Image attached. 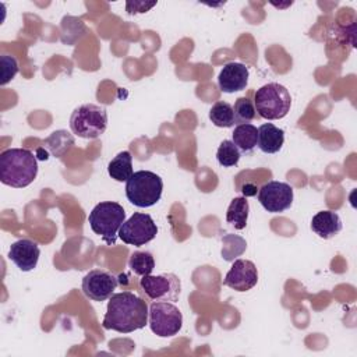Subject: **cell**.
I'll return each mask as SVG.
<instances>
[{
    "label": "cell",
    "mask_w": 357,
    "mask_h": 357,
    "mask_svg": "<svg viewBox=\"0 0 357 357\" xmlns=\"http://www.w3.org/2000/svg\"><path fill=\"white\" fill-rule=\"evenodd\" d=\"M146 303L131 291L112 294L107 303L102 326L119 333H131L148 324Z\"/></svg>",
    "instance_id": "cell-1"
},
{
    "label": "cell",
    "mask_w": 357,
    "mask_h": 357,
    "mask_svg": "<svg viewBox=\"0 0 357 357\" xmlns=\"http://www.w3.org/2000/svg\"><path fill=\"white\" fill-rule=\"evenodd\" d=\"M38 174L36 156L25 148H10L0 155V180L13 188L28 187Z\"/></svg>",
    "instance_id": "cell-2"
},
{
    "label": "cell",
    "mask_w": 357,
    "mask_h": 357,
    "mask_svg": "<svg viewBox=\"0 0 357 357\" xmlns=\"http://www.w3.org/2000/svg\"><path fill=\"white\" fill-rule=\"evenodd\" d=\"M92 231L112 245L119 237V230L126 222V211L119 202L103 201L93 206L88 216Z\"/></svg>",
    "instance_id": "cell-3"
},
{
    "label": "cell",
    "mask_w": 357,
    "mask_h": 357,
    "mask_svg": "<svg viewBox=\"0 0 357 357\" xmlns=\"http://www.w3.org/2000/svg\"><path fill=\"white\" fill-rule=\"evenodd\" d=\"M255 112L266 120H279L287 116L291 107V96L286 86L269 82L257 89L254 95Z\"/></svg>",
    "instance_id": "cell-4"
},
{
    "label": "cell",
    "mask_w": 357,
    "mask_h": 357,
    "mask_svg": "<svg viewBox=\"0 0 357 357\" xmlns=\"http://www.w3.org/2000/svg\"><path fill=\"white\" fill-rule=\"evenodd\" d=\"M163 181L160 176L149 170L135 172L126 183L127 199L138 208L153 206L162 197Z\"/></svg>",
    "instance_id": "cell-5"
},
{
    "label": "cell",
    "mask_w": 357,
    "mask_h": 357,
    "mask_svg": "<svg viewBox=\"0 0 357 357\" xmlns=\"http://www.w3.org/2000/svg\"><path fill=\"white\" fill-rule=\"evenodd\" d=\"M107 127V112L100 105L85 103L74 109L70 117V128L73 134L95 139L100 137Z\"/></svg>",
    "instance_id": "cell-6"
},
{
    "label": "cell",
    "mask_w": 357,
    "mask_h": 357,
    "mask_svg": "<svg viewBox=\"0 0 357 357\" xmlns=\"http://www.w3.org/2000/svg\"><path fill=\"white\" fill-rule=\"evenodd\" d=\"M149 328L159 337H172L183 326L181 311L170 301H153L148 314Z\"/></svg>",
    "instance_id": "cell-7"
},
{
    "label": "cell",
    "mask_w": 357,
    "mask_h": 357,
    "mask_svg": "<svg viewBox=\"0 0 357 357\" xmlns=\"http://www.w3.org/2000/svg\"><path fill=\"white\" fill-rule=\"evenodd\" d=\"M158 234V226L152 216L142 212H134L120 227L119 238L130 245L141 247L152 241Z\"/></svg>",
    "instance_id": "cell-8"
},
{
    "label": "cell",
    "mask_w": 357,
    "mask_h": 357,
    "mask_svg": "<svg viewBox=\"0 0 357 357\" xmlns=\"http://www.w3.org/2000/svg\"><path fill=\"white\" fill-rule=\"evenodd\" d=\"M139 286L148 298L153 301L176 303L181 291L180 279L174 273L146 275L139 280Z\"/></svg>",
    "instance_id": "cell-9"
},
{
    "label": "cell",
    "mask_w": 357,
    "mask_h": 357,
    "mask_svg": "<svg viewBox=\"0 0 357 357\" xmlns=\"http://www.w3.org/2000/svg\"><path fill=\"white\" fill-rule=\"evenodd\" d=\"M293 188L283 181H268L258 190V201L262 208L271 213H280L293 204Z\"/></svg>",
    "instance_id": "cell-10"
},
{
    "label": "cell",
    "mask_w": 357,
    "mask_h": 357,
    "mask_svg": "<svg viewBox=\"0 0 357 357\" xmlns=\"http://www.w3.org/2000/svg\"><path fill=\"white\" fill-rule=\"evenodd\" d=\"M119 284L117 278L105 269H92L84 278L81 283L82 293L93 301H105L112 297Z\"/></svg>",
    "instance_id": "cell-11"
},
{
    "label": "cell",
    "mask_w": 357,
    "mask_h": 357,
    "mask_svg": "<svg viewBox=\"0 0 357 357\" xmlns=\"http://www.w3.org/2000/svg\"><path fill=\"white\" fill-rule=\"evenodd\" d=\"M258 283V269L250 259H236L223 279V284L236 291H248Z\"/></svg>",
    "instance_id": "cell-12"
},
{
    "label": "cell",
    "mask_w": 357,
    "mask_h": 357,
    "mask_svg": "<svg viewBox=\"0 0 357 357\" xmlns=\"http://www.w3.org/2000/svg\"><path fill=\"white\" fill-rule=\"evenodd\" d=\"M248 67L238 61H230L223 66L218 75L219 89L225 93H234L245 89L248 84Z\"/></svg>",
    "instance_id": "cell-13"
},
{
    "label": "cell",
    "mask_w": 357,
    "mask_h": 357,
    "mask_svg": "<svg viewBox=\"0 0 357 357\" xmlns=\"http://www.w3.org/2000/svg\"><path fill=\"white\" fill-rule=\"evenodd\" d=\"M39 257V245L29 238H21L14 241L8 250L10 261L14 262L15 266L22 272H29L36 268Z\"/></svg>",
    "instance_id": "cell-14"
},
{
    "label": "cell",
    "mask_w": 357,
    "mask_h": 357,
    "mask_svg": "<svg viewBox=\"0 0 357 357\" xmlns=\"http://www.w3.org/2000/svg\"><path fill=\"white\" fill-rule=\"evenodd\" d=\"M311 230L321 238H332L342 230V220L336 212L321 211L311 219Z\"/></svg>",
    "instance_id": "cell-15"
},
{
    "label": "cell",
    "mask_w": 357,
    "mask_h": 357,
    "mask_svg": "<svg viewBox=\"0 0 357 357\" xmlns=\"http://www.w3.org/2000/svg\"><path fill=\"white\" fill-rule=\"evenodd\" d=\"M284 144V131L272 123H265L258 128L257 146L264 153H278Z\"/></svg>",
    "instance_id": "cell-16"
},
{
    "label": "cell",
    "mask_w": 357,
    "mask_h": 357,
    "mask_svg": "<svg viewBox=\"0 0 357 357\" xmlns=\"http://www.w3.org/2000/svg\"><path fill=\"white\" fill-rule=\"evenodd\" d=\"M231 141L240 152L248 153L254 151L258 144V128L251 123L237 124L231 134Z\"/></svg>",
    "instance_id": "cell-17"
},
{
    "label": "cell",
    "mask_w": 357,
    "mask_h": 357,
    "mask_svg": "<svg viewBox=\"0 0 357 357\" xmlns=\"http://www.w3.org/2000/svg\"><path fill=\"white\" fill-rule=\"evenodd\" d=\"M109 176L116 181H126L134 174L132 172V156L128 151L119 152L107 165Z\"/></svg>",
    "instance_id": "cell-18"
},
{
    "label": "cell",
    "mask_w": 357,
    "mask_h": 357,
    "mask_svg": "<svg viewBox=\"0 0 357 357\" xmlns=\"http://www.w3.org/2000/svg\"><path fill=\"white\" fill-rule=\"evenodd\" d=\"M250 205L245 197H236L231 199L227 212L226 222L231 225L236 230H243L247 226Z\"/></svg>",
    "instance_id": "cell-19"
},
{
    "label": "cell",
    "mask_w": 357,
    "mask_h": 357,
    "mask_svg": "<svg viewBox=\"0 0 357 357\" xmlns=\"http://www.w3.org/2000/svg\"><path fill=\"white\" fill-rule=\"evenodd\" d=\"M73 145H74V137L66 130H56L43 141V146L54 158H61L64 153H67L71 149Z\"/></svg>",
    "instance_id": "cell-20"
},
{
    "label": "cell",
    "mask_w": 357,
    "mask_h": 357,
    "mask_svg": "<svg viewBox=\"0 0 357 357\" xmlns=\"http://www.w3.org/2000/svg\"><path fill=\"white\" fill-rule=\"evenodd\" d=\"M209 120L216 127H222V128L233 127L236 124L233 106L223 100L213 103V106L209 110Z\"/></svg>",
    "instance_id": "cell-21"
},
{
    "label": "cell",
    "mask_w": 357,
    "mask_h": 357,
    "mask_svg": "<svg viewBox=\"0 0 357 357\" xmlns=\"http://www.w3.org/2000/svg\"><path fill=\"white\" fill-rule=\"evenodd\" d=\"M128 268L138 276L151 275L155 269V259L149 251H135L128 259Z\"/></svg>",
    "instance_id": "cell-22"
},
{
    "label": "cell",
    "mask_w": 357,
    "mask_h": 357,
    "mask_svg": "<svg viewBox=\"0 0 357 357\" xmlns=\"http://www.w3.org/2000/svg\"><path fill=\"white\" fill-rule=\"evenodd\" d=\"M247 248V243L237 234H226L222 238V258L225 261H234Z\"/></svg>",
    "instance_id": "cell-23"
},
{
    "label": "cell",
    "mask_w": 357,
    "mask_h": 357,
    "mask_svg": "<svg viewBox=\"0 0 357 357\" xmlns=\"http://www.w3.org/2000/svg\"><path fill=\"white\" fill-rule=\"evenodd\" d=\"M240 156H241V152L230 139H223L216 151L218 163L223 167L236 166L240 160Z\"/></svg>",
    "instance_id": "cell-24"
},
{
    "label": "cell",
    "mask_w": 357,
    "mask_h": 357,
    "mask_svg": "<svg viewBox=\"0 0 357 357\" xmlns=\"http://www.w3.org/2000/svg\"><path fill=\"white\" fill-rule=\"evenodd\" d=\"M234 112V119L236 124H243V123H250L255 117V106L254 102H251L248 98L243 96L238 98L233 106Z\"/></svg>",
    "instance_id": "cell-25"
},
{
    "label": "cell",
    "mask_w": 357,
    "mask_h": 357,
    "mask_svg": "<svg viewBox=\"0 0 357 357\" xmlns=\"http://www.w3.org/2000/svg\"><path fill=\"white\" fill-rule=\"evenodd\" d=\"M17 73H18V63L15 57L3 54L1 56V85H6L8 81H11Z\"/></svg>",
    "instance_id": "cell-26"
},
{
    "label": "cell",
    "mask_w": 357,
    "mask_h": 357,
    "mask_svg": "<svg viewBox=\"0 0 357 357\" xmlns=\"http://www.w3.org/2000/svg\"><path fill=\"white\" fill-rule=\"evenodd\" d=\"M156 4V1H138V0H134V1H127L126 4V10L128 14H138V13H146L148 10H151L153 6Z\"/></svg>",
    "instance_id": "cell-27"
},
{
    "label": "cell",
    "mask_w": 357,
    "mask_h": 357,
    "mask_svg": "<svg viewBox=\"0 0 357 357\" xmlns=\"http://www.w3.org/2000/svg\"><path fill=\"white\" fill-rule=\"evenodd\" d=\"M257 185H254V184H251V183H248V184H245L244 187H243V194H244V197H251V195H255L257 194Z\"/></svg>",
    "instance_id": "cell-28"
}]
</instances>
